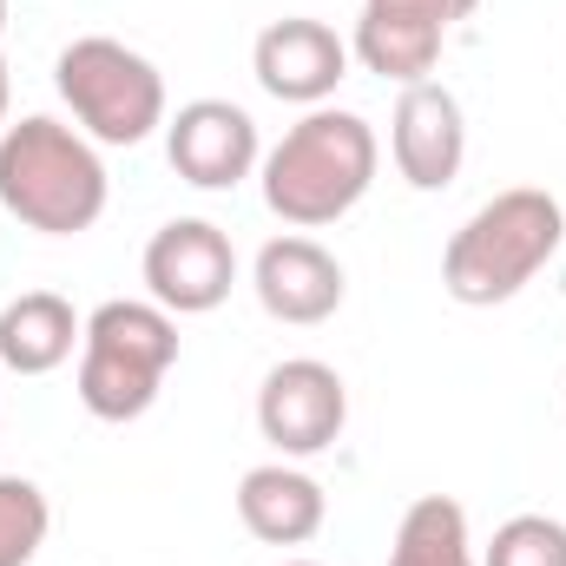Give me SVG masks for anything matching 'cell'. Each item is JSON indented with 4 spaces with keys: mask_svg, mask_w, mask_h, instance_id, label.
<instances>
[{
    "mask_svg": "<svg viewBox=\"0 0 566 566\" xmlns=\"http://www.w3.org/2000/svg\"><path fill=\"white\" fill-rule=\"evenodd\" d=\"M106 198H113L106 158L80 126H60V119L33 113V119H13L0 133V205L27 231L80 238L106 218Z\"/></svg>",
    "mask_w": 566,
    "mask_h": 566,
    "instance_id": "cell-2",
    "label": "cell"
},
{
    "mask_svg": "<svg viewBox=\"0 0 566 566\" xmlns=\"http://www.w3.org/2000/svg\"><path fill=\"white\" fill-rule=\"evenodd\" d=\"M238 521L264 541V547H303L323 534L329 521V494L316 474H303L296 461H264L238 481Z\"/></svg>",
    "mask_w": 566,
    "mask_h": 566,
    "instance_id": "cell-12",
    "label": "cell"
},
{
    "mask_svg": "<svg viewBox=\"0 0 566 566\" xmlns=\"http://www.w3.org/2000/svg\"><path fill=\"white\" fill-rule=\"evenodd\" d=\"M481 566H566V521L554 514H514L494 527Z\"/></svg>",
    "mask_w": 566,
    "mask_h": 566,
    "instance_id": "cell-17",
    "label": "cell"
},
{
    "mask_svg": "<svg viewBox=\"0 0 566 566\" xmlns=\"http://www.w3.org/2000/svg\"><path fill=\"white\" fill-rule=\"evenodd\" d=\"M53 86H60L66 113L80 119V133L93 145H145L165 126L158 66L113 33H80L73 46H60Z\"/></svg>",
    "mask_w": 566,
    "mask_h": 566,
    "instance_id": "cell-5",
    "label": "cell"
},
{
    "mask_svg": "<svg viewBox=\"0 0 566 566\" xmlns=\"http://www.w3.org/2000/svg\"><path fill=\"white\" fill-rule=\"evenodd\" d=\"M251 290H258V303H264V316H277V323H296V329H310V323H329L336 310H343V264L316 244V238H271L264 251H258V264H251Z\"/></svg>",
    "mask_w": 566,
    "mask_h": 566,
    "instance_id": "cell-11",
    "label": "cell"
},
{
    "mask_svg": "<svg viewBox=\"0 0 566 566\" xmlns=\"http://www.w3.org/2000/svg\"><path fill=\"white\" fill-rule=\"evenodd\" d=\"M389 566H481L474 560V541H468V514H461V501H448V494H422V501L402 514V527H396Z\"/></svg>",
    "mask_w": 566,
    "mask_h": 566,
    "instance_id": "cell-15",
    "label": "cell"
},
{
    "mask_svg": "<svg viewBox=\"0 0 566 566\" xmlns=\"http://www.w3.org/2000/svg\"><path fill=\"white\" fill-rule=\"evenodd\" d=\"M46 527H53V507L40 481L0 474V566H33V554L46 547Z\"/></svg>",
    "mask_w": 566,
    "mask_h": 566,
    "instance_id": "cell-16",
    "label": "cell"
},
{
    "mask_svg": "<svg viewBox=\"0 0 566 566\" xmlns=\"http://www.w3.org/2000/svg\"><path fill=\"white\" fill-rule=\"evenodd\" d=\"M238 283V251L211 218H171L145 244V290L171 316H205L231 296Z\"/></svg>",
    "mask_w": 566,
    "mask_h": 566,
    "instance_id": "cell-6",
    "label": "cell"
},
{
    "mask_svg": "<svg viewBox=\"0 0 566 566\" xmlns=\"http://www.w3.org/2000/svg\"><path fill=\"white\" fill-rule=\"evenodd\" d=\"M376 165H382V145H376V126L363 113L310 106L264 151L258 178H264V205L277 211L290 231H323V224L349 218L369 198Z\"/></svg>",
    "mask_w": 566,
    "mask_h": 566,
    "instance_id": "cell-1",
    "label": "cell"
},
{
    "mask_svg": "<svg viewBox=\"0 0 566 566\" xmlns=\"http://www.w3.org/2000/svg\"><path fill=\"white\" fill-rule=\"evenodd\" d=\"M349 422V389L329 363L316 356H290L264 376L258 389V428L283 461H310L323 448H336V434Z\"/></svg>",
    "mask_w": 566,
    "mask_h": 566,
    "instance_id": "cell-7",
    "label": "cell"
},
{
    "mask_svg": "<svg viewBox=\"0 0 566 566\" xmlns=\"http://www.w3.org/2000/svg\"><path fill=\"white\" fill-rule=\"evenodd\" d=\"M251 73L258 86L283 99V106H329V93L349 80V40H336L329 20H310V13H290L271 20L251 46Z\"/></svg>",
    "mask_w": 566,
    "mask_h": 566,
    "instance_id": "cell-9",
    "label": "cell"
},
{
    "mask_svg": "<svg viewBox=\"0 0 566 566\" xmlns=\"http://www.w3.org/2000/svg\"><path fill=\"white\" fill-rule=\"evenodd\" d=\"M178 363V316L151 296H113L80 336V402L99 422H139Z\"/></svg>",
    "mask_w": 566,
    "mask_h": 566,
    "instance_id": "cell-4",
    "label": "cell"
},
{
    "mask_svg": "<svg viewBox=\"0 0 566 566\" xmlns=\"http://www.w3.org/2000/svg\"><path fill=\"white\" fill-rule=\"evenodd\" d=\"M0 133H7V53H0Z\"/></svg>",
    "mask_w": 566,
    "mask_h": 566,
    "instance_id": "cell-19",
    "label": "cell"
},
{
    "mask_svg": "<svg viewBox=\"0 0 566 566\" xmlns=\"http://www.w3.org/2000/svg\"><path fill=\"white\" fill-rule=\"evenodd\" d=\"M363 7H376V13H402V20H422V27H454V20H468L481 0H363Z\"/></svg>",
    "mask_w": 566,
    "mask_h": 566,
    "instance_id": "cell-18",
    "label": "cell"
},
{
    "mask_svg": "<svg viewBox=\"0 0 566 566\" xmlns=\"http://www.w3.org/2000/svg\"><path fill=\"white\" fill-rule=\"evenodd\" d=\"M441 46H448L441 27L402 20V13H376V7H363L356 40H349V53H356L376 80H396V86H422L428 73L441 66Z\"/></svg>",
    "mask_w": 566,
    "mask_h": 566,
    "instance_id": "cell-14",
    "label": "cell"
},
{
    "mask_svg": "<svg viewBox=\"0 0 566 566\" xmlns=\"http://www.w3.org/2000/svg\"><path fill=\"white\" fill-rule=\"evenodd\" d=\"M165 158L185 185L198 191H231L264 165V139L258 119L231 99H191L165 119Z\"/></svg>",
    "mask_w": 566,
    "mask_h": 566,
    "instance_id": "cell-8",
    "label": "cell"
},
{
    "mask_svg": "<svg viewBox=\"0 0 566 566\" xmlns=\"http://www.w3.org/2000/svg\"><path fill=\"white\" fill-rule=\"evenodd\" d=\"M566 244V211L554 191L541 185H514L501 198H488L441 251V283L454 303L468 310H494L507 296H521L527 283L554 264Z\"/></svg>",
    "mask_w": 566,
    "mask_h": 566,
    "instance_id": "cell-3",
    "label": "cell"
},
{
    "mask_svg": "<svg viewBox=\"0 0 566 566\" xmlns=\"http://www.w3.org/2000/svg\"><path fill=\"white\" fill-rule=\"evenodd\" d=\"M0 33H7V0H0Z\"/></svg>",
    "mask_w": 566,
    "mask_h": 566,
    "instance_id": "cell-20",
    "label": "cell"
},
{
    "mask_svg": "<svg viewBox=\"0 0 566 566\" xmlns=\"http://www.w3.org/2000/svg\"><path fill=\"white\" fill-rule=\"evenodd\" d=\"M86 323L73 316V303L60 290H20L0 310V369L13 376H53L73 349H80Z\"/></svg>",
    "mask_w": 566,
    "mask_h": 566,
    "instance_id": "cell-13",
    "label": "cell"
},
{
    "mask_svg": "<svg viewBox=\"0 0 566 566\" xmlns=\"http://www.w3.org/2000/svg\"><path fill=\"white\" fill-rule=\"evenodd\" d=\"M283 566H316V560H283Z\"/></svg>",
    "mask_w": 566,
    "mask_h": 566,
    "instance_id": "cell-21",
    "label": "cell"
},
{
    "mask_svg": "<svg viewBox=\"0 0 566 566\" xmlns=\"http://www.w3.org/2000/svg\"><path fill=\"white\" fill-rule=\"evenodd\" d=\"M389 151H396V171L416 185V191H448L461 178V158H468V119H461V99L448 86H402L396 99V119H389Z\"/></svg>",
    "mask_w": 566,
    "mask_h": 566,
    "instance_id": "cell-10",
    "label": "cell"
}]
</instances>
